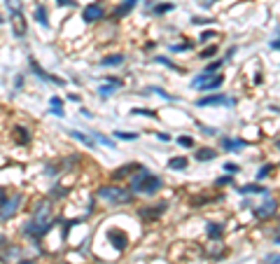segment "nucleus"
Here are the masks:
<instances>
[{
	"label": "nucleus",
	"mask_w": 280,
	"mask_h": 264,
	"mask_svg": "<svg viewBox=\"0 0 280 264\" xmlns=\"http://www.w3.org/2000/svg\"><path fill=\"white\" fill-rule=\"evenodd\" d=\"M236 192L241 196H250V194H262V196H271L269 187H262L259 182H248V185H238Z\"/></svg>",
	"instance_id": "4468645a"
},
{
	"label": "nucleus",
	"mask_w": 280,
	"mask_h": 264,
	"mask_svg": "<svg viewBox=\"0 0 280 264\" xmlns=\"http://www.w3.org/2000/svg\"><path fill=\"white\" fill-rule=\"evenodd\" d=\"M138 2H140V0H119V2H117V7L112 9L110 19H112V21H121V19H126V16L138 7Z\"/></svg>",
	"instance_id": "f8f14e48"
},
{
	"label": "nucleus",
	"mask_w": 280,
	"mask_h": 264,
	"mask_svg": "<svg viewBox=\"0 0 280 264\" xmlns=\"http://www.w3.org/2000/svg\"><path fill=\"white\" fill-rule=\"evenodd\" d=\"M103 82H112V85H117V87H124V80H121V78H112V75H105V78H103Z\"/></svg>",
	"instance_id": "c03bdc74"
},
{
	"label": "nucleus",
	"mask_w": 280,
	"mask_h": 264,
	"mask_svg": "<svg viewBox=\"0 0 280 264\" xmlns=\"http://www.w3.org/2000/svg\"><path fill=\"white\" fill-rule=\"evenodd\" d=\"M175 9V2H154L150 9V14L154 16H166L168 12H173Z\"/></svg>",
	"instance_id": "393cba45"
},
{
	"label": "nucleus",
	"mask_w": 280,
	"mask_h": 264,
	"mask_svg": "<svg viewBox=\"0 0 280 264\" xmlns=\"http://www.w3.org/2000/svg\"><path fill=\"white\" fill-rule=\"evenodd\" d=\"M276 213H278V201H276V199H271V196H266L264 203H259V206H255V208H252V215H255V220H259V222L271 220Z\"/></svg>",
	"instance_id": "9d476101"
},
{
	"label": "nucleus",
	"mask_w": 280,
	"mask_h": 264,
	"mask_svg": "<svg viewBox=\"0 0 280 264\" xmlns=\"http://www.w3.org/2000/svg\"><path fill=\"white\" fill-rule=\"evenodd\" d=\"M171 171H187V166H189V159L185 155H175V157H171L168 159V164H166Z\"/></svg>",
	"instance_id": "5701e85b"
},
{
	"label": "nucleus",
	"mask_w": 280,
	"mask_h": 264,
	"mask_svg": "<svg viewBox=\"0 0 280 264\" xmlns=\"http://www.w3.org/2000/svg\"><path fill=\"white\" fill-rule=\"evenodd\" d=\"M215 2H220V0H205L203 5H205V7H210V5H215Z\"/></svg>",
	"instance_id": "6e6d98bb"
},
{
	"label": "nucleus",
	"mask_w": 280,
	"mask_h": 264,
	"mask_svg": "<svg viewBox=\"0 0 280 264\" xmlns=\"http://www.w3.org/2000/svg\"><path fill=\"white\" fill-rule=\"evenodd\" d=\"M14 87H16V89H21V87H23V73H19V75L14 78Z\"/></svg>",
	"instance_id": "8fccbe9b"
},
{
	"label": "nucleus",
	"mask_w": 280,
	"mask_h": 264,
	"mask_svg": "<svg viewBox=\"0 0 280 264\" xmlns=\"http://www.w3.org/2000/svg\"><path fill=\"white\" fill-rule=\"evenodd\" d=\"M222 66H224V59H215V61H210L205 66V70H208V73H220Z\"/></svg>",
	"instance_id": "4c0bfd02"
},
{
	"label": "nucleus",
	"mask_w": 280,
	"mask_h": 264,
	"mask_svg": "<svg viewBox=\"0 0 280 264\" xmlns=\"http://www.w3.org/2000/svg\"><path fill=\"white\" fill-rule=\"evenodd\" d=\"M54 225L56 220L52 218V199H38L30 208V218L23 222L21 234L28 236L30 241H42Z\"/></svg>",
	"instance_id": "f257e3e1"
},
{
	"label": "nucleus",
	"mask_w": 280,
	"mask_h": 264,
	"mask_svg": "<svg viewBox=\"0 0 280 264\" xmlns=\"http://www.w3.org/2000/svg\"><path fill=\"white\" fill-rule=\"evenodd\" d=\"M66 133H68L73 140H77L80 145H84L87 150H96V145H98V143L93 140V136H91V133H82V131H77V129H68Z\"/></svg>",
	"instance_id": "2eb2a0df"
},
{
	"label": "nucleus",
	"mask_w": 280,
	"mask_h": 264,
	"mask_svg": "<svg viewBox=\"0 0 280 264\" xmlns=\"http://www.w3.org/2000/svg\"><path fill=\"white\" fill-rule=\"evenodd\" d=\"M33 19H35L42 28H49V9H47L45 2H35V7H33Z\"/></svg>",
	"instance_id": "a211bd4d"
},
{
	"label": "nucleus",
	"mask_w": 280,
	"mask_h": 264,
	"mask_svg": "<svg viewBox=\"0 0 280 264\" xmlns=\"http://www.w3.org/2000/svg\"><path fill=\"white\" fill-rule=\"evenodd\" d=\"M222 169H224V173H229V176H238V173H241V164L227 162L224 166H222Z\"/></svg>",
	"instance_id": "e433bc0d"
},
{
	"label": "nucleus",
	"mask_w": 280,
	"mask_h": 264,
	"mask_svg": "<svg viewBox=\"0 0 280 264\" xmlns=\"http://www.w3.org/2000/svg\"><path fill=\"white\" fill-rule=\"evenodd\" d=\"M131 115L133 117H150V119H159V112H154L150 108H133L131 110Z\"/></svg>",
	"instance_id": "2f4dec72"
},
{
	"label": "nucleus",
	"mask_w": 280,
	"mask_h": 264,
	"mask_svg": "<svg viewBox=\"0 0 280 264\" xmlns=\"http://www.w3.org/2000/svg\"><path fill=\"white\" fill-rule=\"evenodd\" d=\"M23 203V194L21 192H14V194H7L5 199H0V222H7L19 213Z\"/></svg>",
	"instance_id": "39448f33"
},
{
	"label": "nucleus",
	"mask_w": 280,
	"mask_h": 264,
	"mask_svg": "<svg viewBox=\"0 0 280 264\" xmlns=\"http://www.w3.org/2000/svg\"><path fill=\"white\" fill-rule=\"evenodd\" d=\"M105 239H107V243H110L114 250H119V253H124V250L129 248V243H131L129 234L124 232L121 227H110V229L105 232Z\"/></svg>",
	"instance_id": "0eeeda50"
},
{
	"label": "nucleus",
	"mask_w": 280,
	"mask_h": 264,
	"mask_svg": "<svg viewBox=\"0 0 280 264\" xmlns=\"http://www.w3.org/2000/svg\"><path fill=\"white\" fill-rule=\"evenodd\" d=\"M80 115H82V117H87V119H93V112H91V110H87V108H82V110H80Z\"/></svg>",
	"instance_id": "603ef678"
},
{
	"label": "nucleus",
	"mask_w": 280,
	"mask_h": 264,
	"mask_svg": "<svg viewBox=\"0 0 280 264\" xmlns=\"http://www.w3.org/2000/svg\"><path fill=\"white\" fill-rule=\"evenodd\" d=\"M7 241V239H5V236H2V234H0V248H2V243Z\"/></svg>",
	"instance_id": "4d7b16f0"
},
{
	"label": "nucleus",
	"mask_w": 280,
	"mask_h": 264,
	"mask_svg": "<svg viewBox=\"0 0 280 264\" xmlns=\"http://www.w3.org/2000/svg\"><path fill=\"white\" fill-rule=\"evenodd\" d=\"M138 166H140V164H136V162L121 164L119 171H114V173H112V178H114V180H126V178H131V176H133V173L138 171Z\"/></svg>",
	"instance_id": "412c9836"
},
{
	"label": "nucleus",
	"mask_w": 280,
	"mask_h": 264,
	"mask_svg": "<svg viewBox=\"0 0 280 264\" xmlns=\"http://www.w3.org/2000/svg\"><path fill=\"white\" fill-rule=\"evenodd\" d=\"M215 19H210V16H191V23L194 26H208V23H212Z\"/></svg>",
	"instance_id": "ea45409f"
},
{
	"label": "nucleus",
	"mask_w": 280,
	"mask_h": 264,
	"mask_svg": "<svg viewBox=\"0 0 280 264\" xmlns=\"http://www.w3.org/2000/svg\"><path fill=\"white\" fill-rule=\"evenodd\" d=\"M66 98H68V101H73V103H80V96H75V93H68Z\"/></svg>",
	"instance_id": "864d4df0"
},
{
	"label": "nucleus",
	"mask_w": 280,
	"mask_h": 264,
	"mask_svg": "<svg viewBox=\"0 0 280 264\" xmlns=\"http://www.w3.org/2000/svg\"><path fill=\"white\" fill-rule=\"evenodd\" d=\"M112 136L117 140H138L140 133H131V131H112Z\"/></svg>",
	"instance_id": "f704fd0d"
},
{
	"label": "nucleus",
	"mask_w": 280,
	"mask_h": 264,
	"mask_svg": "<svg viewBox=\"0 0 280 264\" xmlns=\"http://www.w3.org/2000/svg\"><path fill=\"white\" fill-rule=\"evenodd\" d=\"M224 185H234V176H229V173H227V176H222V178L215 180V187H224Z\"/></svg>",
	"instance_id": "58836bf2"
},
{
	"label": "nucleus",
	"mask_w": 280,
	"mask_h": 264,
	"mask_svg": "<svg viewBox=\"0 0 280 264\" xmlns=\"http://www.w3.org/2000/svg\"><path fill=\"white\" fill-rule=\"evenodd\" d=\"M175 143H178L180 148H187V150L196 148V140L191 138V136H178V138H175Z\"/></svg>",
	"instance_id": "72a5a7b5"
},
{
	"label": "nucleus",
	"mask_w": 280,
	"mask_h": 264,
	"mask_svg": "<svg viewBox=\"0 0 280 264\" xmlns=\"http://www.w3.org/2000/svg\"><path fill=\"white\" fill-rule=\"evenodd\" d=\"M124 61H126V54H124V52H112V54L100 56L98 66L100 68H117V66H124Z\"/></svg>",
	"instance_id": "dca6fc26"
},
{
	"label": "nucleus",
	"mask_w": 280,
	"mask_h": 264,
	"mask_svg": "<svg viewBox=\"0 0 280 264\" xmlns=\"http://www.w3.org/2000/svg\"><path fill=\"white\" fill-rule=\"evenodd\" d=\"M198 108H212V105H224V108H234L236 98L234 96H227V93H210V96H203L196 101Z\"/></svg>",
	"instance_id": "1a4fd4ad"
},
{
	"label": "nucleus",
	"mask_w": 280,
	"mask_h": 264,
	"mask_svg": "<svg viewBox=\"0 0 280 264\" xmlns=\"http://www.w3.org/2000/svg\"><path fill=\"white\" fill-rule=\"evenodd\" d=\"M220 54V45L217 42H210V45H205L201 52H198L196 59H201V61H210V59H215V56Z\"/></svg>",
	"instance_id": "b1692460"
},
{
	"label": "nucleus",
	"mask_w": 280,
	"mask_h": 264,
	"mask_svg": "<svg viewBox=\"0 0 280 264\" xmlns=\"http://www.w3.org/2000/svg\"><path fill=\"white\" fill-rule=\"evenodd\" d=\"M205 234H208V239H215V241H220L222 236H224V225L222 222H205Z\"/></svg>",
	"instance_id": "4be33fe9"
},
{
	"label": "nucleus",
	"mask_w": 280,
	"mask_h": 264,
	"mask_svg": "<svg viewBox=\"0 0 280 264\" xmlns=\"http://www.w3.org/2000/svg\"><path fill=\"white\" fill-rule=\"evenodd\" d=\"M5 9L12 14H21L23 12V0H5Z\"/></svg>",
	"instance_id": "bb28decb"
},
{
	"label": "nucleus",
	"mask_w": 280,
	"mask_h": 264,
	"mask_svg": "<svg viewBox=\"0 0 280 264\" xmlns=\"http://www.w3.org/2000/svg\"><path fill=\"white\" fill-rule=\"evenodd\" d=\"M9 28H12V35H14L16 40H23L26 35H28V19H26V14H12L9 16Z\"/></svg>",
	"instance_id": "9b49d317"
},
{
	"label": "nucleus",
	"mask_w": 280,
	"mask_h": 264,
	"mask_svg": "<svg viewBox=\"0 0 280 264\" xmlns=\"http://www.w3.org/2000/svg\"><path fill=\"white\" fill-rule=\"evenodd\" d=\"M129 189L136 196H157L164 189V178L150 171V166H138V171L129 178Z\"/></svg>",
	"instance_id": "f03ea898"
},
{
	"label": "nucleus",
	"mask_w": 280,
	"mask_h": 264,
	"mask_svg": "<svg viewBox=\"0 0 280 264\" xmlns=\"http://www.w3.org/2000/svg\"><path fill=\"white\" fill-rule=\"evenodd\" d=\"M217 38H220V33H217V31H203L201 35H198V45H210V42H217Z\"/></svg>",
	"instance_id": "cd10ccee"
},
{
	"label": "nucleus",
	"mask_w": 280,
	"mask_h": 264,
	"mask_svg": "<svg viewBox=\"0 0 280 264\" xmlns=\"http://www.w3.org/2000/svg\"><path fill=\"white\" fill-rule=\"evenodd\" d=\"M49 108H63V98L61 96H52L49 98Z\"/></svg>",
	"instance_id": "79ce46f5"
},
{
	"label": "nucleus",
	"mask_w": 280,
	"mask_h": 264,
	"mask_svg": "<svg viewBox=\"0 0 280 264\" xmlns=\"http://www.w3.org/2000/svg\"><path fill=\"white\" fill-rule=\"evenodd\" d=\"M273 171H276V164H262V166H259V171H257V180L271 178Z\"/></svg>",
	"instance_id": "c756f323"
},
{
	"label": "nucleus",
	"mask_w": 280,
	"mask_h": 264,
	"mask_svg": "<svg viewBox=\"0 0 280 264\" xmlns=\"http://www.w3.org/2000/svg\"><path fill=\"white\" fill-rule=\"evenodd\" d=\"M89 133L93 136V140H96V143H100V145H105L107 150H114V140H112V138H107V136H103L100 131H89Z\"/></svg>",
	"instance_id": "c85d7f7f"
},
{
	"label": "nucleus",
	"mask_w": 280,
	"mask_h": 264,
	"mask_svg": "<svg viewBox=\"0 0 280 264\" xmlns=\"http://www.w3.org/2000/svg\"><path fill=\"white\" fill-rule=\"evenodd\" d=\"M217 155H220V150H215V148H198L194 150V159H196L198 164H208V162H215L217 159Z\"/></svg>",
	"instance_id": "f3484780"
},
{
	"label": "nucleus",
	"mask_w": 280,
	"mask_h": 264,
	"mask_svg": "<svg viewBox=\"0 0 280 264\" xmlns=\"http://www.w3.org/2000/svg\"><path fill=\"white\" fill-rule=\"evenodd\" d=\"M191 42H175V45H171V52H173V54H180V52H189L191 49Z\"/></svg>",
	"instance_id": "c9c22d12"
},
{
	"label": "nucleus",
	"mask_w": 280,
	"mask_h": 264,
	"mask_svg": "<svg viewBox=\"0 0 280 264\" xmlns=\"http://www.w3.org/2000/svg\"><path fill=\"white\" fill-rule=\"evenodd\" d=\"M16 264H38V262H35V260H19Z\"/></svg>",
	"instance_id": "5fc2aeb1"
},
{
	"label": "nucleus",
	"mask_w": 280,
	"mask_h": 264,
	"mask_svg": "<svg viewBox=\"0 0 280 264\" xmlns=\"http://www.w3.org/2000/svg\"><path fill=\"white\" fill-rule=\"evenodd\" d=\"M154 61L157 63H161V66H166V68H171V70H178V73H185V68H180V66H178V63L175 61H171V59H168V56H154Z\"/></svg>",
	"instance_id": "7c9ffc66"
},
{
	"label": "nucleus",
	"mask_w": 280,
	"mask_h": 264,
	"mask_svg": "<svg viewBox=\"0 0 280 264\" xmlns=\"http://www.w3.org/2000/svg\"><path fill=\"white\" fill-rule=\"evenodd\" d=\"M12 138H14L16 145H28V143H30V129H28V126L16 124L14 129H12Z\"/></svg>",
	"instance_id": "aec40b11"
},
{
	"label": "nucleus",
	"mask_w": 280,
	"mask_h": 264,
	"mask_svg": "<svg viewBox=\"0 0 280 264\" xmlns=\"http://www.w3.org/2000/svg\"><path fill=\"white\" fill-rule=\"evenodd\" d=\"M198 126L203 129L205 136H217V133H220V129H215V126H203V124H198Z\"/></svg>",
	"instance_id": "a18cd8bd"
},
{
	"label": "nucleus",
	"mask_w": 280,
	"mask_h": 264,
	"mask_svg": "<svg viewBox=\"0 0 280 264\" xmlns=\"http://www.w3.org/2000/svg\"><path fill=\"white\" fill-rule=\"evenodd\" d=\"M145 91H152V93H157V96H159V98H164V101H171V103L175 101V96H173V93H168L166 89H161V87H147V89H145Z\"/></svg>",
	"instance_id": "473e14b6"
},
{
	"label": "nucleus",
	"mask_w": 280,
	"mask_h": 264,
	"mask_svg": "<svg viewBox=\"0 0 280 264\" xmlns=\"http://www.w3.org/2000/svg\"><path fill=\"white\" fill-rule=\"evenodd\" d=\"M166 210H168V201L147 203V206H143V208H138V218L143 220V222H147V225H154Z\"/></svg>",
	"instance_id": "423d86ee"
},
{
	"label": "nucleus",
	"mask_w": 280,
	"mask_h": 264,
	"mask_svg": "<svg viewBox=\"0 0 280 264\" xmlns=\"http://www.w3.org/2000/svg\"><path fill=\"white\" fill-rule=\"evenodd\" d=\"M269 47H271V49H276V52H280V35L276 40H271V42H269Z\"/></svg>",
	"instance_id": "3c124183"
},
{
	"label": "nucleus",
	"mask_w": 280,
	"mask_h": 264,
	"mask_svg": "<svg viewBox=\"0 0 280 264\" xmlns=\"http://www.w3.org/2000/svg\"><path fill=\"white\" fill-rule=\"evenodd\" d=\"M59 7H77V0H56Z\"/></svg>",
	"instance_id": "37998d69"
},
{
	"label": "nucleus",
	"mask_w": 280,
	"mask_h": 264,
	"mask_svg": "<svg viewBox=\"0 0 280 264\" xmlns=\"http://www.w3.org/2000/svg\"><path fill=\"white\" fill-rule=\"evenodd\" d=\"M264 264H280V253H269L264 257Z\"/></svg>",
	"instance_id": "a19ab883"
},
{
	"label": "nucleus",
	"mask_w": 280,
	"mask_h": 264,
	"mask_svg": "<svg viewBox=\"0 0 280 264\" xmlns=\"http://www.w3.org/2000/svg\"><path fill=\"white\" fill-rule=\"evenodd\" d=\"M119 89H121V87L112 85V82H103V85L98 87V96H100V98H110V96H114Z\"/></svg>",
	"instance_id": "a878e982"
},
{
	"label": "nucleus",
	"mask_w": 280,
	"mask_h": 264,
	"mask_svg": "<svg viewBox=\"0 0 280 264\" xmlns=\"http://www.w3.org/2000/svg\"><path fill=\"white\" fill-rule=\"evenodd\" d=\"M96 199L103 201L105 206H131L136 194L131 192L129 187L119 185V182H110V185L96 187Z\"/></svg>",
	"instance_id": "7ed1b4c3"
},
{
	"label": "nucleus",
	"mask_w": 280,
	"mask_h": 264,
	"mask_svg": "<svg viewBox=\"0 0 280 264\" xmlns=\"http://www.w3.org/2000/svg\"><path fill=\"white\" fill-rule=\"evenodd\" d=\"M49 115H54V117H66V108H49Z\"/></svg>",
	"instance_id": "49530a36"
},
{
	"label": "nucleus",
	"mask_w": 280,
	"mask_h": 264,
	"mask_svg": "<svg viewBox=\"0 0 280 264\" xmlns=\"http://www.w3.org/2000/svg\"><path fill=\"white\" fill-rule=\"evenodd\" d=\"M250 143L245 138H234V136H222L220 138V150H224V152H243V150L248 148Z\"/></svg>",
	"instance_id": "ddd939ff"
},
{
	"label": "nucleus",
	"mask_w": 280,
	"mask_h": 264,
	"mask_svg": "<svg viewBox=\"0 0 280 264\" xmlns=\"http://www.w3.org/2000/svg\"><path fill=\"white\" fill-rule=\"evenodd\" d=\"M80 19H82V23H98V21H105L107 19V9L105 5L100 2V0H91V2H87L82 9H80Z\"/></svg>",
	"instance_id": "20e7f679"
},
{
	"label": "nucleus",
	"mask_w": 280,
	"mask_h": 264,
	"mask_svg": "<svg viewBox=\"0 0 280 264\" xmlns=\"http://www.w3.org/2000/svg\"><path fill=\"white\" fill-rule=\"evenodd\" d=\"M154 138H157V140H161V143H166V140H171V136H168V133H164V131H157V133H154Z\"/></svg>",
	"instance_id": "09e8293b"
},
{
	"label": "nucleus",
	"mask_w": 280,
	"mask_h": 264,
	"mask_svg": "<svg viewBox=\"0 0 280 264\" xmlns=\"http://www.w3.org/2000/svg\"><path fill=\"white\" fill-rule=\"evenodd\" d=\"M28 68H30V73H33V75H38L42 82H49V85H56V87H66V80L56 78L54 73H47V70L38 63V59H35V56H28Z\"/></svg>",
	"instance_id": "6e6552de"
},
{
	"label": "nucleus",
	"mask_w": 280,
	"mask_h": 264,
	"mask_svg": "<svg viewBox=\"0 0 280 264\" xmlns=\"http://www.w3.org/2000/svg\"><path fill=\"white\" fill-rule=\"evenodd\" d=\"M236 52H238V47H229V49H227V56H224V63H227L231 56H236Z\"/></svg>",
	"instance_id": "de8ad7c7"
},
{
	"label": "nucleus",
	"mask_w": 280,
	"mask_h": 264,
	"mask_svg": "<svg viewBox=\"0 0 280 264\" xmlns=\"http://www.w3.org/2000/svg\"><path fill=\"white\" fill-rule=\"evenodd\" d=\"M224 80H227V78H224L222 73H215V75H212V78L208 80L205 85L198 87V91H203V93H208V91H220L222 85H224Z\"/></svg>",
	"instance_id": "6ab92c4d"
}]
</instances>
